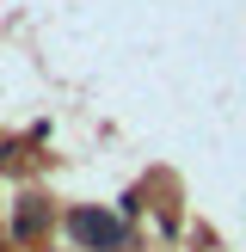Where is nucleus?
Instances as JSON below:
<instances>
[{"label": "nucleus", "mask_w": 246, "mask_h": 252, "mask_svg": "<svg viewBox=\"0 0 246 252\" xmlns=\"http://www.w3.org/2000/svg\"><path fill=\"white\" fill-rule=\"evenodd\" d=\"M68 234H74L86 252H117V246H123V228L105 216V209H68Z\"/></svg>", "instance_id": "obj_1"}, {"label": "nucleus", "mask_w": 246, "mask_h": 252, "mask_svg": "<svg viewBox=\"0 0 246 252\" xmlns=\"http://www.w3.org/2000/svg\"><path fill=\"white\" fill-rule=\"evenodd\" d=\"M43 221H49V209H43V203H25V209H19V221H12V234H19V240H37V234H43Z\"/></svg>", "instance_id": "obj_2"}]
</instances>
